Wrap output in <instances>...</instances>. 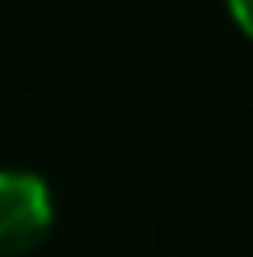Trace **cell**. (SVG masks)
<instances>
[{
	"instance_id": "obj_2",
	"label": "cell",
	"mask_w": 253,
	"mask_h": 257,
	"mask_svg": "<svg viewBox=\"0 0 253 257\" xmlns=\"http://www.w3.org/2000/svg\"><path fill=\"white\" fill-rule=\"evenodd\" d=\"M228 13H232V21L240 26V34L253 38V0H228Z\"/></svg>"
},
{
	"instance_id": "obj_1",
	"label": "cell",
	"mask_w": 253,
	"mask_h": 257,
	"mask_svg": "<svg viewBox=\"0 0 253 257\" xmlns=\"http://www.w3.org/2000/svg\"><path fill=\"white\" fill-rule=\"evenodd\" d=\"M55 223L51 186L30 169H0V257L30 253Z\"/></svg>"
}]
</instances>
